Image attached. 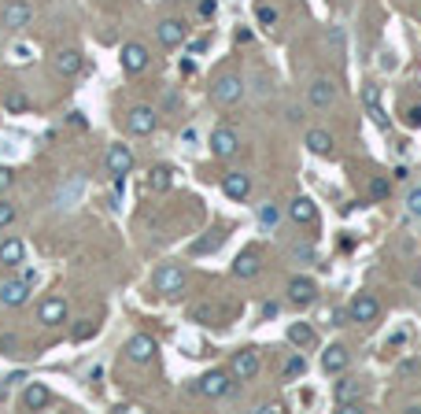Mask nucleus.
<instances>
[{"mask_svg": "<svg viewBox=\"0 0 421 414\" xmlns=\"http://www.w3.org/2000/svg\"><path fill=\"white\" fill-rule=\"evenodd\" d=\"M185 270L178 267V263H167V267H159L156 270V278H152V285H156V292H163V296H181L185 292Z\"/></svg>", "mask_w": 421, "mask_h": 414, "instance_id": "nucleus-1", "label": "nucleus"}, {"mask_svg": "<svg viewBox=\"0 0 421 414\" xmlns=\"http://www.w3.org/2000/svg\"><path fill=\"white\" fill-rule=\"evenodd\" d=\"M104 163H107V174H111L115 182H122V178L133 171V152H129V144H111Z\"/></svg>", "mask_w": 421, "mask_h": 414, "instance_id": "nucleus-2", "label": "nucleus"}, {"mask_svg": "<svg viewBox=\"0 0 421 414\" xmlns=\"http://www.w3.org/2000/svg\"><path fill=\"white\" fill-rule=\"evenodd\" d=\"M211 97H214V104H222V108H230V104H236V100L244 97V82L236 78V74H222V78L214 82Z\"/></svg>", "mask_w": 421, "mask_h": 414, "instance_id": "nucleus-3", "label": "nucleus"}, {"mask_svg": "<svg viewBox=\"0 0 421 414\" xmlns=\"http://www.w3.org/2000/svg\"><path fill=\"white\" fill-rule=\"evenodd\" d=\"M156 122H159V115H156V108H148V104H137V108H129V115H126L129 133H137V137H148L156 130Z\"/></svg>", "mask_w": 421, "mask_h": 414, "instance_id": "nucleus-4", "label": "nucleus"}, {"mask_svg": "<svg viewBox=\"0 0 421 414\" xmlns=\"http://www.w3.org/2000/svg\"><path fill=\"white\" fill-rule=\"evenodd\" d=\"M230 388L233 385H230V374H225V370H211V374H203L196 385H192V392H200V396H207V399H218Z\"/></svg>", "mask_w": 421, "mask_h": 414, "instance_id": "nucleus-5", "label": "nucleus"}, {"mask_svg": "<svg viewBox=\"0 0 421 414\" xmlns=\"http://www.w3.org/2000/svg\"><path fill=\"white\" fill-rule=\"evenodd\" d=\"M307 104H310V108H318V111L333 108V104H337V86H333L329 78H315L307 86Z\"/></svg>", "mask_w": 421, "mask_h": 414, "instance_id": "nucleus-6", "label": "nucleus"}, {"mask_svg": "<svg viewBox=\"0 0 421 414\" xmlns=\"http://www.w3.org/2000/svg\"><path fill=\"white\" fill-rule=\"evenodd\" d=\"M211 152L218 159H233L236 152H241V137H236L230 126H218V130L211 133Z\"/></svg>", "mask_w": 421, "mask_h": 414, "instance_id": "nucleus-7", "label": "nucleus"}, {"mask_svg": "<svg viewBox=\"0 0 421 414\" xmlns=\"http://www.w3.org/2000/svg\"><path fill=\"white\" fill-rule=\"evenodd\" d=\"M255 374H259V352H252V348L236 352L233 363H230V377L233 381H252Z\"/></svg>", "mask_w": 421, "mask_h": 414, "instance_id": "nucleus-8", "label": "nucleus"}, {"mask_svg": "<svg viewBox=\"0 0 421 414\" xmlns=\"http://www.w3.org/2000/svg\"><path fill=\"white\" fill-rule=\"evenodd\" d=\"M37 322L41 326H63L67 322V300H63V296H48V300H41Z\"/></svg>", "mask_w": 421, "mask_h": 414, "instance_id": "nucleus-9", "label": "nucleus"}, {"mask_svg": "<svg viewBox=\"0 0 421 414\" xmlns=\"http://www.w3.org/2000/svg\"><path fill=\"white\" fill-rule=\"evenodd\" d=\"M348 314H351V322H362V326H366V322H377V314H381V303H377L370 292H359V296L351 300Z\"/></svg>", "mask_w": 421, "mask_h": 414, "instance_id": "nucleus-10", "label": "nucleus"}, {"mask_svg": "<svg viewBox=\"0 0 421 414\" xmlns=\"http://www.w3.org/2000/svg\"><path fill=\"white\" fill-rule=\"evenodd\" d=\"M30 289H34V285H26L23 278L0 281V303H4V307H23L30 300Z\"/></svg>", "mask_w": 421, "mask_h": 414, "instance_id": "nucleus-11", "label": "nucleus"}, {"mask_svg": "<svg viewBox=\"0 0 421 414\" xmlns=\"http://www.w3.org/2000/svg\"><path fill=\"white\" fill-rule=\"evenodd\" d=\"M185 23H181V19H163V23L156 26V37H159V45L163 48H178L181 41H185Z\"/></svg>", "mask_w": 421, "mask_h": 414, "instance_id": "nucleus-12", "label": "nucleus"}, {"mask_svg": "<svg viewBox=\"0 0 421 414\" xmlns=\"http://www.w3.org/2000/svg\"><path fill=\"white\" fill-rule=\"evenodd\" d=\"M148 59H152V56H148V48L140 45V41H129V45H122V70L126 74H140V70L148 67Z\"/></svg>", "mask_w": 421, "mask_h": 414, "instance_id": "nucleus-13", "label": "nucleus"}, {"mask_svg": "<svg viewBox=\"0 0 421 414\" xmlns=\"http://www.w3.org/2000/svg\"><path fill=\"white\" fill-rule=\"evenodd\" d=\"M126 355L133 359V363H152V359H156V341L148 333L129 337V341H126Z\"/></svg>", "mask_w": 421, "mask_h": 414, "instance_id": "nucleus-14", "label": "nucleus"}, {"mask_svg": "<svg viewBox=\"0 0 421 414\" xmlns=\"http://www.w3.org/2000/svg\"><path fill=\"white\" fill-rule=\"evenodd\" d=\"M52 67H56L59 78H74V74L82 70V52L78 48H59L56 56H52Z\"/></svg>", "mask_w": 421, "mask_h": 414, "instance_id": "nucleus-15", "label": "nucleus"}, {"mask_svg": "<svg viewBox=\"0 0 421 414\" xmlns=\"http://www.w3.org/2000/svg\"><path fill=\"white\" fill-rule=\"evenodd\" d=\"M315 296H318V285L310 281V278H303V274L288 281V300H292L296 307H307V303H315Z\"/></svg>", "mask_w": 421, "mask_h": 414, "instance_id": "nucleus-16", "label": "nucleus"}, {"mask_svg": "<svg viewBox=\"0 0 421 414\" xmlns=\"http://www.w3.org/2000/svg\"><path fill=\"white\" fill-rule=\"evenodd\" d=\"M30 19H34V8H30L26 0H12V4L4 8V26H8V30L30 26Z\"/></svg>", "mask_w": 421, "mask_h": 414, "instance_id": "nucleus-17", "label": "nucleus"}, {"mask_svg": "<svg viewBox=\"0 0 421 414\" xmlns=\"http://www.w3.org/2000/svg\"><path fill=\"white\" fill-rule=\"evenodd\" d=\"M222 189L230 200H247V193H252V178H247L244 171H230L222 178Z\"/></svg>", "mask_w": 421, "mask_h": 414, "instance_id": "nucleus-18", "label": "nucleus"}, {"mask_svg": "<svg viewBox=\"0 0 421 414\" xmlns=\"http://www.w3.org/2000/svg\"><path fill=\"white\" fill-rule=\"evenodd\" d=\"M23 259H26V244L19 237L0 241V263H4V267H23Z\"/></svg>", "mask_w": 421, "mask_h": 414, "instance_id": "nucleus-19", "label": "nucleus"}, {"mask_svg": "<svg viewBox=\"0 0 421 414\" xmlns=\"http://www.w3.org/2000/svg\"><path fill=\"white\" fill-rule=\"evenodd\" d=\"M82 189H85V178H82V174L74 178V182H63V189L56 193V207H59V211H67L71 204H78Z\"/></svg>", "mask_w": 421, "mask_h": 414, "instance_id": "nucleus-20", "label": "nucleus"}, {"mask_svg": "<svg viewBox=\"0 0 421 414\" xmlns=\"http://www.w3.org/2000/svg\"><path fill=\"white\" fill-rule=\"evenodd\" d=\"M48 399H52V392L41 385V381H34V385H26L23 392V407L26 411H41V407H48Z\"/></svg>", "mask_w": 421, "mask_h": 414, "instance_id": "nucleus-21", "label": "nucleus"}, {"mask_svg": "<svg viewBox=\"0 0 421 414\" xmlns=\"http://www.w3.org/2000/svg\"><path fill=\"white\" fill-rule=\"evenodd\" d=\"M362 100H366V111H370V119H373L377 130H388L392 122H388V115L381 111V104H377V89H373V86H366V89H362Z\"/></svg>", "mask_w": 421, "mask_h": 414, "instance_id": "nucleus-22", "label": "nucleus"}, {"mask_svg": "<svg viewBox=\"0 0 421 414\" xmlns=\"http://www.w3.org/2000/svg\"><path fill=\"white\" fill-rule=\"evenodd\" d=\"M259 274V252H241L236 256V263H233V278H255Z\"/></svg>", "mask_w": 421, "mask_h": 414, "instance_id": "nucleus-23", "label": "nucleus"}, {"mask_svg": "<svg viewBox=\"0 0 421 414\" xmlns=\"http://www.w3.org/2000/svg\"><path fill=\"white\" fill-rule=\"evenodd\" d=\"M321 366H326L329 374H340V370L348 366V348H344V344L326 348V355H321Z\"/></svg>", "mask_w": 421, "mask_h": 414, "instance_id": "nucleus-24", "label": "nucleus"}, {"mask_svg": "<svg viewBox=\"0 0 421 414\" xmlns=\"http://www.w3.org/2000/svg\"><path fill=\"white\" fill-rule=\"evenodd\" d=\"M288 215H292V222H303V226H307V222H315V215H318V207L310 204L307 196H296L292 204H288Z\"/></svg>", "mask_w": 421, "mask_h": 414, "instance_id": "nucleus-25", "label": "nucleus"}, {"mask_svg": "<svg viewBox=\"0 0 421 414\" xmlns=\"http://www.w3.org/2000/svg\"><path fill=\"white\" fill-rule=\"evenodd\" d=\"M222 241H225V229H211L207 237H200L192 244V256H211L214 248H222Z\"/></svg>", "mask_w": 421, "mask_h": 414, "instance_id": "nucleus-26", "label": "nucleus"}, {"mask_svg": "<svg viewBox=\"0 0 421 414\" xmlns=\"http://www.w3.org/2000/svg\"><path fill=\"white\" fill-rule=\"evenodd\" d=\"M310 341H315V329H310L307 322H292V326H288V344L307 348Z\"/></svg>", "mask_w": 421, "mask_h": 414, "instance_id": "nucleus-27", "label": "nucleus"}, {"mask_svg": "<svg viewBox=\"0 0 421 414\" xmlns=\"http://www.w3.org/2000/svg\"><path fill=\"white\" fill-rule=\"evenodd\" d=\"M307 148H310V152H318V156H329L333 152V137L326 130H310L307 133Z\"/></svg>", "mask_w": 421, "mask_h": 414, "instance_id": "nucleus-28", "label": "nucleus"}, {"mask_svg": "<svg viewBox=\"0 0 421 414\" xmlns=\"http://www.w3.org/2000/svg\"><path fill=\"white\" fill-rule=\"evenodd\" d=\"M359 396H362L359 381H340V385H337V403H340V407H344V403H359Z\"/></svg>", "mask_w": 421, "mask_h": 414, "instance_id": "nucleus-29", "label": "nucleus"}, {"mask_svg": "<svg viewBox=\"0 0 421 414\" xmlns=\"http://www.w3.org/2000/svg\"><path fill=\"white\" fill-rule=\"evenodd\" d=\"M170 182H174V171H170V167H156L152 178H148V185L159 189V193H163V189H170Z\"/></svg>", "mask_w": 421, "mask_h": 414, "instance_id": "nucleus-30", "label": "nucleus"}, {"mask_svg": "<svg viewBox=\"0 0 421 414\" xmlns=\"http://www.w3.org/2000/svg\"><path fill=\"white\" fill-rule=\"evenodd\" d=\"M288 259L292 263H315V248H310V244H292V248H288Z\"/></svg>", "mask_w": 421, "mask_h": 414, "instance_id": "nucleus-31", "label": "nucleus"}, {"mask_svg": "<svg viewBox=\"0 0 421 414\" xmlns=\"http://www.w3.org/2000/svg\"><path fill=\"white\" fill-rule=\"evenodd\" d=\"M15 218H19L15 204H12V200H4V196H0V229H8V226H12Z\"/></svg>", "mask_w": 421, "mask_h": 414, "instance_id": "nucleus-32", "label": "nucleus"}, {"mask_svg": "<svg viewBox=\"0 0 421 414\" xmlns=\"http://www.w3.org/2000/svg\"><path fill=\"white\" fill-rule=\"evenodd\" d=\"M259 222H263L266 229H274L277 222H281V211H277L274 204H263V207H259Z\"/></svg>", "mask_w": 421, "mask_h": 414, "instance_id": "nucleus-33", "label": "nucleus"}, {"mask_svg": "<svg viewBox=\"0 0 421 414\" xmlns=\"http://www.w3.org/2000/svg\"><path fill=\"white\" fill-rule=\"evenodd\" d=\"M388 193H392V182H388V178H370V196L373 200H388Z\"/></svg>", "mask_w": 421, "mask_h": 414, "instance_id": "nucleus-34", "label": "nucleus"}, {"mask_svg": "<svg viewBox=\"0 0 421 414\" xmlns=\"http://www.w3.org/2000/svg\"><path fill=\"white\" fill-rule=\"evenodd\" d=\"M406 215L421 218V185H414V189L406 193Z\"/></svg>", "mask_w": 421, "mask_h": 414, "instance_id": "nucleus-35", "label": "nucleus"}, {"mask_svg": "<svg viewBox=\"0 0 421 414\" xmlns=\"http://www.w3.org/2000/svg\"><path fill=\"white\" fill-rule=\"evenodd\" d=\"M255 15H259V23H263V26H274L277 23V8H270V4H259Z\"/></svg>", "mask_w": 421, "mask_h": 414, "instance_id": "nucleus-36", "label": "nucleus"}, {"mask_svg": "<svg viewBox=\"0 0 421 414\" xmlns=\"http://www.w3.org/2000/svg\"><path fill=\"white\" fill-rule=\"evenodd\" d=\"M4 108L8 111H26V93H8V100H4Z\"/></svg>", "mask_w": 421, "mask_h": 414, "instance_id": "nucleus-37", "label": "nucleus"}, {"mask_svg": "<svg viewBox=\"0 0 421 414\" xmlns=\"http://www.w3.org/2000/svg\"><path fill=\"white\" fill-rule=\"evenodd\" d=\"M329 45H333V52H337V56H344V30H340V26L329 30Z\"/></svg>", "mask_w": 421, "mask_h": 414, "instance_id": "nucleus-38", "label": "nucleus"}, {"mask_svg": "<svg viewBox=\"0 0 421 414\" xmlns=\"http://www.w3.org/2000/svg\"><path fill=\"white\" fill-rule=\"evenodd\" d=\"M93 333H96V322H82L78 329H74V341H89Z\"/></svg>", "mask_w": 421, "mask_h": 414, "instance_id": "nucleus-39", "label": "nucleus"}, {"mask_svg": "<svg viewBox=\"0 0 421 414\" xmlns=\"http://www.w3.org/2000/svg\"><path fill=\"white\" fill-rule=\"evenodd\" d=\"M15 182V174H12V167H0V193H8Z\"/></svg>", "mask_w": 421, "mask_h": 414, "instance_id": "nucleus-40", "label": "nucleus"}, {"mask_svg": "<svg viewBox=\"0 0 421 414\" xmlns=\"http://www.w3.org/2000/svg\"><path fill=\"white\" fill-rule=\"evenodd\" d=\"M285 374H288V377H299V374H303V359H299V355H296V359H288Z\"/></svg>", "mask_w": 421, "mask_h": 414, "instance_id": "nucleus-41", "label": "nucleus"}, {"mask_svg": "<svg viewBox=\"0 0 421 414\" xmlns=\"http://www.w3.org/2000/svg\"><path fill=\"white\" fill-rule=\"evenodd\" d=\"M15 344H19L15 337H0V352H8V355H12V352H15Z\"/></svg>", "mask_w": 421, "mask_h": 414, "instance_id": "nucleus-42", "label": "nucleus"}, {"mask_svg": "<svg viewBox=\"0 0 421 414\" xmlns=\"http://www.w3.org/2000/svg\"><path fill=\"white\" fill-rule=\"evenodd\" d=\"M192 318H196V322H211V307H196Z\"/></svg>", "mask_w": 421, "mask_h": 414, "instance_id": "nucleus-43", "label": "nucleus"}, {"mask_svg": "<svg viewBox=\"0 0 421 414\" xmlns=\"http://www.w3.org/2000/svg\"><path fill=\"white\" fill-rule=\"evenodd\" d=\"M410 126H421V104H414V108H410Z\"/></svg>", "mask_w": 421, "mask_h": 414, "instance_id": "nucleus-44", "label": "nucleus"}, {"mask_svg": "<svg viewBox=\"0 0 421 414\" xmlns=\"http://www.w3.org/2000/svg\"><path fill=\"white\" fill-rule=\"evenodd\" d=\"M200 15H214V0H203V4H200Z\"/></svg>", "mask_w": 421, "mask_h": 414, "instance_id": "nucleus-45", "label": "nucleus"}]
</instances>
